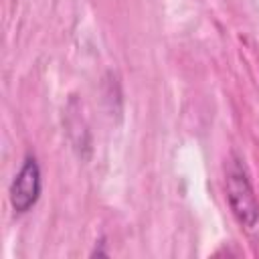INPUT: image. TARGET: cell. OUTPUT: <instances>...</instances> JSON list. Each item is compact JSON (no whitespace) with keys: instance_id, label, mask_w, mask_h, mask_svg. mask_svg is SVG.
<instances>
[{"instance_id":"1","label":"cell","mask_w":259,"mask_h":259,"mask_svg":"<svg viewBox=\"0 0 259 259\" xmlns=\"http://www.w3.org/2000/svg\"><path fill=\"white\" fill-rule=\"evenodd\" d=\"M227 198L235 219L243 227L253 229L259 221V204L245 164L239 158H233L227 168Z\"/></svg>"},{"instance_id":"2","label":"cell","mask_w":259,"mask_h":259,"mask_svg":"<svg viewBox=\"0 0 259 259\" xmlns=\"http://www.w3.org/2000/svg\"><path fill=\"white\" fill-rule=\"evenodd\" d=\"M40 168H38V162L36 158L32 156H26L18 174L14 176L12 184H10V204L12 208L22 214L26 210H30L38 196H40Z\"/></svg>"}]
</instances>
